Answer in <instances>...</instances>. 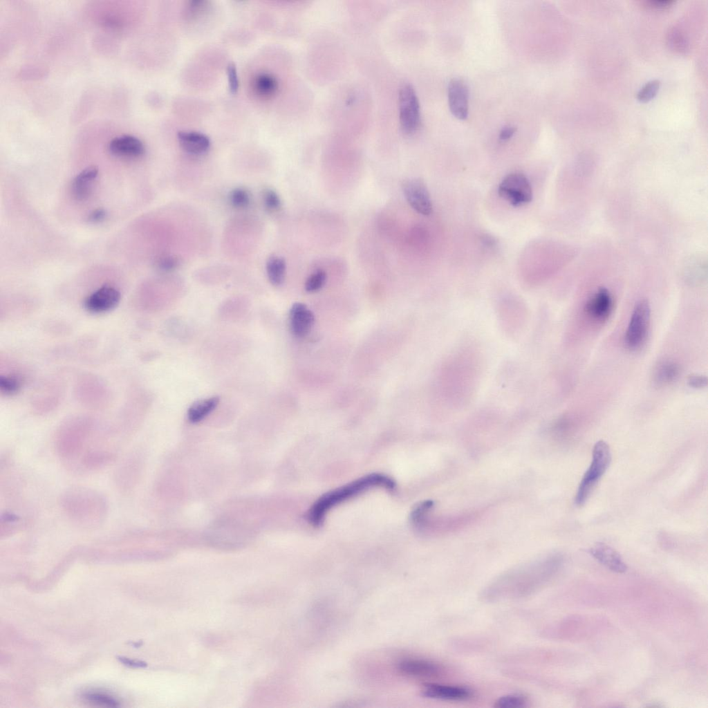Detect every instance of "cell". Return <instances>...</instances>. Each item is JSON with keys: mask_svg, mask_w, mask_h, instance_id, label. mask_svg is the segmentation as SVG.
<instances>
[{"mask_svg": "<svg viewBox=\"0 0 708 708\" xmlns=\"http://www.w3.org/2000/svg\"><path fill=\"white\" fill-rule=\"evenodd\" d=\"M477 351L463 347L442 362L440 384L442 401L463 404L470 401L481 375V360Z\"/></svg>", "mask_w": 708, "mask_h": 708, "instance_id": "6da1fadb", "label": "cell"}, {"mask_svg": "<svg viewBox=\"0 0 708 708\" xmlns=\"http://www.w3.org/2000/svg\"><path fill=\"white\" fill-rule=\"evenodd\" d=\"M559 566V560L553 557L507 572L491 583L481 597L494 602L528 596L551 579Z\"/></svg>", "mask_w": 708, "mask_h": 708, "instance_id": "7a4b0ae2", "label": "cell"}, {"mask_svg": "<svg viewBox=\"0 0 708 708\" xmlns=\"http://www.w3.org/2000/svg\"><path fill=\"white\" fill-rule=\"evenodd\" d=\"M58 503L67 519L83 530L101 527L109 514V501L104 494L87 486L67 487L60 494Z\"/></svg>", "mask_w": 708, "mask_h": 708, "instance_id": "3957f363", "label": "cell"}, {"mask_svg": "<svg viewBox=\"0 0 708 708\" xmlns=\"http://www.w3.org/2000/svg\"><path fill=\"white\" fill-rule=\"evenodd\" d=\"M375 487H383L393 490L395 487V483L385 474L373 473L326 492L321 496L309 510L307 514L308 522L315 527L320 526L330 509Z\"/></svg>", "mask_w": 708, "mask_h": 708, "instance_id": "277c9868", "label": "cell"}, {"mask_svg": "<svg viewBox=\"0 0 708 708\" xmlns=\"http://www.w3.org/2000/svg\"><path fill=\"white\" fill-rule=\"evenodd\" d=\"M91 424L84 420H73L64 424L55 438V449L59 458L74 469L79 459L89 448Z\"/></svg>", "mask_w": 708, "mask_h": 708, "instance_id": "5b68a950", "label": "cell"}, {"mask_svg": "<svg viewBox=\"0 0 708 708\" xmlns=\"http://www.w3.org/2000/svg\"><path fill=\"white\" fill-rule=\"evenodd\" d=\"M611 460L609 446L604 440L597 441L593 450L591 464L584 475L575 497L577 505H582L590 496L599 480L608 469Z\"/></svg>", "mask_w": 708, "mask_h": 708, "instance_id": "8992f818", "label": "cell"}, {"mask_svg": "<svg viewBox=\"0 0 708 708\" xmlns=\"http://www.w3.org/2000/svg\"><path fill=\"white\" fill-rule=\"evenodd\" d=\"M651 307L646 299L638 301L633 310L625 335L631 349L639 348L645 342L650 326Z\"/></svg>", "mask_w": 708, "mask_h": 708, "instance_id": "52a82bcc", "label": "cell"}, {"mask_svg": "<svg viewBox=\"0 0 708 708\" xmlns=\"http://www.w3.org/2000/svg\"><path fill=\"white\" fill-rule=\"evenodd\" d=\"M498 193L500 197L514 207L524 205L532 199L530 181L519 172L505 176L499 185Z\"/></svg>", "mask_w": 708, "mask_h": 708, "instance_id": "ba28073f", "label": "cell"}, {"mask_svg": "<svg viewBox=\"0 0 708 708\" xmlns=\"http://www.w3.org/2000/svg\"><path fill=\"white\" fill-rule=\"evenodd\" d=\"M398 99L401 127L407 133H413L420 124V109L417 94L411 84H402Z\"/></svg>", "mask_w": 708, "mask_h": 708, "instance_id": "9c48e42d", "label": "cell"}, {"mask_svg": "<svg viewBox=\"0 0 708 708\" xmlns=\"http://www.w3.org/2000/svg\"><path fill=\"white\" fill-rule=\"evenodd\" d=\"M140 459L136 452L129 453L113 472V481L117 490L129 494L135 487L140 472Z\"/></svg>", "mask_w": 708, "mask_h": 708, "instance_id": "30bf717a", "label": "cell"}, {"mask_svg": "<svg viewBox=\"0 0 708 708\" xmlns=\"http://www.w3.org/2000/svg\"><path fill=\"white\" fill-rule=\"evenodd\" d=\"M497 311L501 326L510 334L519 332L526 322L527 308L516 299L507 298L502 300Z\"/></svg>", "mask_w": 708, "mask_h": 708, "instance_id": "8fae6325", "label": "cell"}, {"mask_svg": "<svg viewBox=\"0 0 708 708\" xmlns=\"http://www.w3.org/2000/svg\"><path fill=\"white\" fill-rule=\"evenodd\" d=\"M402 190L408 203L417 212L422 215H429L432 212L430 194L422 179L413 178L404 180Z\"/></svg>", "mask_w": 708, "mask_h": 708, "instance_id": "7c38bea8", "label": "cell"}, {"mask_svg": "<svg viewBox=\"0 0 708 708\" xmlns=\"http://www.w3.org/2000/svg\"><path fill=\"white\" fill-rule=\"evenodd\" d=\"M447 95L452 115L459 120H465L469 111V88L466 82L458 77L451 79L448 84Z\"/></svg>", "mask_w": 708, "mask_h": 708, "instance_id": "4fadbf2b", "label": "cell"}, {"mask_svg": "<svg viewBox=\"0 0 708 708\" xmlns=\"http://www.w3.org/2000/svg\"><path fill=\"white\" fill-rule=\"evenodd\" d=\"M120 293L114 287L104 286L84 301L85 308L93 313H102L113 309L120 302Z\"/></svg>", "mask_w": 708, "mask_h": 708, "instance_id": "5bb4252c", "label": "cell"}, {"mask_svg": "<svg viewBox=\"0 0 708 708\" xmlns=\"http://www.w3.org/2000/svg\"><path fill=\"white\" fill-rule=\"evenodd\" d=\"M314 323V314L305 304L299 302L292 304L289 311V326L294 336H306Z\"/></svg>", "mask_w": 708, "mask_h": 708, "instance_id": "9a60e30c", "label": "cell"}, {"mask_svg": "<svg viewBox=\"0 0 708 708\" xmlns=\"http://www.w3.org/2000/svg\"><path fill=\"white\" fill-rule=\"evenodd\" d=\"M613 306L611 293L607 289L602 288L586 301L584 311L591 319L603 321L611 315Z\"/></svg>", "mask_w": 708, "mask_h": 708, "instance_id": "2e32d148", "label": "cell"}, {"mask_svg": "<svg viewBox=\"0 0 708 708\" xmlns=\"http://www.w3.org/2000/svg\"><path fill=\"white\" fill-rule=\"evenodd\" d=\"M422 692L427 698L449 700H465L472 696L466 687L434 683L425 684Z\"/></svg>", "mask_w": 708, "mask_h": 708, "instance_id": "e0dca14e", "label": "cell"}, {"mask_svg": "<svg viewBox=\"0 0 708 708\" xmlns=\"http://www.w3.org/2000/svg\"><path fill=\"white\" fill-rule=\"evenodd\" d=\"M109 151L117 156L137 158L145 152V146L138 138L124 135L114 138L109 144Z\"/></svg>", "mask_w": 708, "mask_h": 708, "instance_id": "ac0fdd59", "label": "cell"}, {"mask_svg": "<svg viewBox=\"0 0 708 708\" xmlns=\"http://www.w3.org/2000/svg\"><path fill=\"white\" fill-rule=\"evenodd\" d=\"M590 554L612 571L624 572L627 566L620 555L611 546L604 543H597L589 550Z\"/></svg>", "mask_w": 708, "mask_h": 708, "instance_id": "d6986e66", "label": "cell"}, {"mask_svg": "<svg viewBox=\"0 0 708 708\" xmlns=\"http://www.w3.org/2000/svg\"><path fill=\"white\" fill-rule=\"evenodd\" d=\"M400 672L412 677H433L438 676L440 667L429 660L422 659H407L399 664Z\"/></svg>", "mask_w": 708, "mask_h": 708, "instance_id": "ffe728a7", "label": "cell"}, {"mask_svg": "<svg viewBox=\"0 0 708 708\" xmlns=\"http://www.w3.org/2000/svg\"><path fill=\"white\" fill-rule=\"evenodd\" d=\"M98 176V169L90 166L80 172L72 183V193L74 197L82 201L91 194L93 185Z\"/></svg>", "mask_w": 708, "mask_h": 708, "instance_id": "44dd1931", "label": "cell"}, {"mask_svg": "<svg viewBox=\"0 0 708 708\" xmlns=\"http://www.w3.org/2000/svg\"><path fill=\"white\" fill-rule=\"evenodd\" d=\"M178 140L185 151L195 155L206 152L210 146L208 137L196 131H179Z\"/></svg>", "mask_w": 708, "mask_h": 708, "instance_id": "7402d4cb", "label": "cell"}, {"mask_svg": "<svg viewBox=\"0 0 708 708\" xmlns=\"http://www.w3.org/2000/svg\"><path fill=\"white\" fill-rule=\"evenodd\" d=\"M27 524V519L15 512H2L0 516V537H11L26 528Z\"/></svg>", "mask_w": 708, "mask_h": 708, "instance_id": "603a6c76", "label": "cell"}, {"mask_svg": "<svg viewBox=\"0 0 708 708\" xmlns=\"http://www.w3.org/2000/svg\"><path fill=\"white\" fill-rule=\"evenodd\" d=\"M218 402V396H212L194 402L187 411L188 420L192 423L201 422L215 409Z\"/></svg>", "mask_w": 708, "mask_h": 708, "instance_id": "cb8c5ba5", "label": "cell"}, {"mask_svg": "<svg viewBox=\"0 0 708 708\" xmlns=\"http://www.w3.org/2000/svg\"><path fill=\"white\" fill-rule=\"evenodd\" d=\"M679 374L678 364L673 361H664L655 369L653 380L658 386H666L676 381Z\"/></svg>", "mask_w": 708, "mask_h": 708, "instance_id": "d4e9b609", "label": "cell"}, {"mask_svg": "<svg viewBox=\"0 0 708 708\" xmlns=\"http://www.w3.org/2000/svg\"><path fill=\"white\" fill-rule=\"evenodd\" d=\"M286 261L279 256H271L266 262V272L270 282L275 286L283 283L286 275Z\"/></svg>", "mask_w": 708, "mask_h": 708, "instance_id": "484cf974", "label": "cell"}, {"mask_svg": "<svg viewBox=\"0 0 708 708\" xmlns=\"http://www.w3.org/2000/svg\"><path fill=\"white\" fill-rule=\"evenodd\" d=\"M254 86L259 94L268 96L275 93L278 84L277 80L272 75L268 73H262L255 78Z\"/></svg>", "mask_w": 708, "mask_h": 708, "instance_id": "4316f807", "label": "cell"}, {"mask_svg": "<svg viewBox=\"0 0 708 708\" xmlns=\"http://www.w3.org/2000/svg\"><path fill=\"white\" fill-rule=\"evenodd\" d=\"M526 704L525 698L517 694H510L500 697L494 702V707L498 708H519L524 707Z\"/></svg>", "mask_w": 708, "mask_h": 708, "instance_id": "83f0119b", "label": "cell"}, {"mask_svg": "<svg viewBox=\"0 0 708 708\" xmlns=\"http://www.w3.org/2000/svg\"><path fill=\"white\" fill-rule=\"evenodd\" d=\"M326 281V272L319 270L308 277L305 283V289L308 292H317L324 286Z\"/></svg>", "mask_w": 708, "mask_h": 708, "instance_id": "f1b7e54d", "label": "cell"}, {"mask_svg": "<svg viewBox=\"0 0 708 708\" xmlns=\"http://www.w3.org/2000/svg\"><path fill=\"white\" fill-rule=\"evenodd\" d=\"M229 199L233 207L236 208H243L249 205L250 196L246 189L238 187L232 190L230 194Z\"/></svg>", "mask_w": 708, "mask_h": 708, "instance_id": "f546056e", "label": "cell"}, {"mask_svg": "<svg viewBox=\"0 0 708 708\" xmlns=\"http://www.w3.org/2000/svg\"><path fill=\"white\" fill-rule=\"evenodd\" d=\"M88 700L108 707H115L120 705L119 701L112 696L104 693L91 692L84 694Z\"/></svg>", "mask_w": 708, "mask_h": 708, "instance_id": "4dcf8cb0", "label": "cell"}, {"mask_svg": "<svg viewBox=\"0 0 708 708\" xmlns=\"http://www.w3.org/2000/svg\"><path fill=\"white\" fill-rule=\"evenodd\" d=\"M660 85V82L658 80H651L646 83L637 93L638 100L643 102L651 100L658 93Z\"/></svg>", "mask_w": 708, "mask_h": 708, "instance_id": "1f68e13d", "label": "cell"}, {"mask_svg": "<svg viewBox=\"0 0 708 708\" xmlns=\"http://www.w3.org/2000/svg\"><path fill=\"white\" fill-rule=\"evenodd\" d=\"M21 388V382L15 376H1L0 378V389L6 395L17 393Z\"/></svg>", "mask_w": 708, "mask_h": 708, "instance_id": "d6a6232c", "label": "cell"}, {"mask_svg": "<svg viewBox=\"0 0 708 708\" xmlns=\"http://www.w3.org/2000/svg\"><path fill=\"white\" fill-rule=\"evenodd\" d=\"M263 201L266 209L274 212L281 205V199L277 193L271 189H266L263 192Z\"/></svg>", "mask_w": 708, "mask_h": 708, "instance_id": "836d02e7", "label": "cell"}, {"mask_svg": "<svg viewBox=\"0 0 708 708\" xmlns=\"http://www.w3.org/2000/svg\"><path fill=\"white\" fill-rule=\"evenodd\" d=\"M433 506L431 501H425L416 506L411 513L412 521L416 524L422 523L427 512Z\"/></svg>", "mask_w": 708, "mask_h": 708, "instance_id": "e575fe53", "label": "cell"}, {"mask_svg": "<svg viewBox=\"0 0 708 708\" xmlns=\"http://www.w3.org/2000/svg\"><path fill=\"white\" fill-rule=\"evenodd\" d=\"M228 84L230 92L234 93L239 88V79L236 66L230 64L227 68Z\"/></svg>", "mask_w": 708, "mask_h": 708, "instance_id": "d590c367", "label": "cell"}, {"mask_svg": "<svg viewBox=\"0 0 708 708\" xmlns=\"http://www.w3.org/2000/svg\"><path fill=\"white\" fill-rule=\"evenodd\" d=\"M179 260L174 256H166L160 259L158 268L164 271H171L178 267Z\"/></svg>", "mask_w": 708, "mask_h": 708, "instance_id": "8d00e7d4", "label": "cell"}, {"mask_svg": "<svg viewBox=\"0 0 708 708\" xmlns=\"http://www.w3.org/2000/svg\"><path fill=\"white\" fill-rule=\"evenodd\" d=\"M687 384L693 389H702L707 385V378L702 375H691L687 380Z\"/></svg>", "mask_w": 708, "mask_h": 708, "instance_id": "74e56055", "label": "cell"}, {"mask_svg": "<svg viewBox=\"0 0 708 708\" xmlns=\"http://www.w3.org/2000/svg\"><path fill=\"white\" fill-rule=\"evenodd\" d=\"M106 212L102 208H97L88 215L87 220L92 223H97L103 221L106 217Z\"/></svg>", "mask_w": 708, "mask_h": 708, "instance_id": "f35d334b", "label": "cell"}, {"mask_svg": "<svg viewBox=\"0 0 708 708\" xmlns=\"http://www.w3.org/2000/svg\"><path fill=\"white\" fill-rule=\"evenodd\" d=\"M674 1L673 0H649L643 1V3L650 8L662 9L670 7Z\"/></svg>", "mask_w": 708, "mask_h": 708, "instance_id": "ab89813d", "label": "cell"}, {"mask_svg": "<svg viewBox=\"0 0 708 708\" xmlns=\"http://www.w3.org/2000/svg\"><path fill=\"white\" fill-rule=\"evenodd\" d=\"M516 130V128L512 125L505 126L499 132V140L503 142L510 140L515 133Z\"/></svg>", "mask_w": 708, "mask_h": 708, "instance_id": "60d3db41", "label": "cell"}, {"mask_svg": "<svg viewBox=\"0 0 708 708\" xmlns=\"http://www.w3.org/2000/svg\"><path fill=\"white\" fill-rule=\"evenodd\" d=\"M118 660L124 665L131 667H145L147 666V664L144 662L131 660L125 657H118Z\"/></svg>", "mask_w": 708, "mask_h": 708, "instance_id": "b9f144b4", "label": "cell"}]
</instances>
